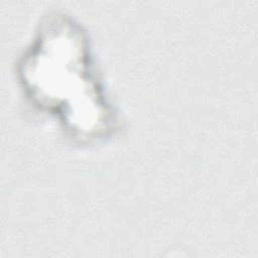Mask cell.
Masks as SVG:
<instances>
[{
    "instance_id": "cell-1",
    "label": "cell",
    "mask_w": 258,
    "mask_h": 258,
    "mask_svg": "<svg viewBox=\"0 0 258 258\" xmlns=\"http://www.w3.org/2000/svg\"><path fill=\"white\" fill-rule=\"evenodd\" d=\"M50 35V34H49ZM79 33L63 34L54 32L50 35L51 39L45 35L51 47H48L44 39L37 45L40 49H34L33 57L30 62H33V74L36 83L35 89L41 86L43 93L42 99L49 104L56 106L61 102L70 106L69 114L74 118L72 124L80 125V130L89 132L93 130L91 127L93 121H97V99L89 96L93 93L92 87L94 83L86 79L88 70L87 50L83 47V42H80ZM33 83H29L30 85ZM47 103V104H48ZM64 110V107H63ZM62 110V114H63Z\"/></svg>"
}]
</instances>
